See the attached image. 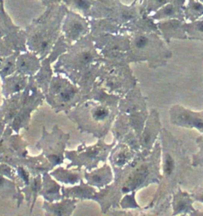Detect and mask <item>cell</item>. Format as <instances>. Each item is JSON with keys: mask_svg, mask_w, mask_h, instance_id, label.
<instances>
[{"mask_svg": "<svg viewBox=\"0 0 203 216\" xmlns=\"http://www.w3.org/2000/svg\"><path fill=\"white\" fill-rule=\"evenodd\" d=\"M80 114L86 115V122L81 123L85 129H91L93 133L102 135V125L106 123L110 117V111L102 103L88 102L80 108Z\"/></svg>", "mask_w": 203, "mask_h": 216, "instance_id": "obj_1", "label": "cell"}, {"mask_svg": "<svg viewBox=\"0 0 203 216\" xmlns=\"http://www.w3.org/2000/svg\"><path fill=\"white\" fill-rule=\"evenodd\" d=\"M51 91L54 93V102L60 107L70 104L78 94V89L64 79H56L52 84Z\"/></svg>", "mask_w": 203, "mask_h": 216, "instance_id": "obj_2", "label": "cell"}, {"mask_svg": "<svg viewBox=\"0 0 203 216\" xmlns=\"http://www.w3.org/2000/svg\"><path fill=\"white\" fill-rule=\"evenodd\" d=\"M107 176L108 173L106 172V168H101L100 169L91 172V173L86 174V177L88 182L91 184L97 186V187H102L104 184H106L107 182Z\"/></svg>", "mask_w": 203, "mask_h": 216, "instance_id": "obj_3", "label": "cell"}, {"mask_svg": "<svg viewBox=\"0 0 203 216\" xmlns=\"http://www.w3.org/2000/svg\"><path fill=\"white\" fill-rule=\"evenodd\" d=\"M86 26L79 19H73L68 23L67 27V34L71 40L78 38L86 30Z\"/></svg>", "mask_w": 203, "mask_h": 216, "instance_id": "obj_4", "label": "cell"}, {"mask_svg": "<svg viewBox=\"0 0 203 216\" xmlns=\"http://www.w3.org/2000/svg\"><path fill=\"white\" fill-rule=\"evenodd\" d=\"M60 187L58 184H56L55 182H53L52 180H50L49 177H48V180L45 181L44 186V195L46 199L49 198V200H53V199H59L60 197Z\"/></svg>", "mask_w": 203, "mask_h": 216, "instance_id": "obj_5", "label": "cell"}, {"mask_svg": "<svg viewBox=\"0 0 203 216\" xmlns=\"http://www.w3.org/2000/svg\"><path fill=\"white\" fill-rule=\"evenodd\" d=\"M53 176H54L58 181L68 184H75L80 179L77 173H73L71 172H68L63 169H58L55 172H53Z\"/></svg>", "mask_w": 203, "mask_h": 216, "instance_id": "obj_6", "label": "cell"}, {"mask_svg": "<svg viewBox=\"0 0 203 216\" xmlns=\"http://www.w3.org/2000/svg\"><path fill=\"white\" fill-rule=\"evenodd\" d=\"M75 201L70 202L69 200H67L61 203H56L54 206L49 205V208H47V210H50V211H53V214H56V215L69 214V213H68V211H71V210L74 209V206L72 207Z\"/></svg>", "mask_w": 203, "mask_h": 216, "instance_id": "obj_7", "label": "cell"}, {"mask_svg": "<svg viewBox=\"0 0 203 216\" xmlns=\"http://www.w3.org/2000/svg\"><path fill=\"white\" fill-rule=\"evenodd\" d=\"M148 42V38L144 37V36H141L139 38H137L136 41H135V45L138 49H143L147 45Z\"/></svg>", "mask_w": 203, "mask_h": 216, "instance_id": "obj_8", "label": "cell"}, {"mask_svg": "<svg viewBox=\"0 0 203 216\" xmlns=\"http://www.w3.org/2000/svg\"><path fill=\"white\" fill-rule=\"evenodd\" d=\"M173 160L170 156L167 157V160H166V165H165V172L168 174H171L173 169Z\"/></svg>", "mask_w": 203, "mask_h": 216, "instance_id": "obj_9", "label": "cell"}, {"mask_svg": "<svg viewBox=\"0 0 203 216\" xmlns=\"http://www.w3.org/2000/svg\"><path fill=\"white\" fill-rule=\"evenodd\" d=\"M126 155H125V154H118V155H117V156L114 157V162L117 165H119V166H121V165H122L125 164V162H126Z\"/></svg>", "mask_w": 203, "mask_h": 216, "instance_id": "obj_10", "label": "cell"}, {"mask_svg": "<svg viewBox=\"0 0 203 216\" xmlns=\"http://www.w3.org/2000/svg\"><path fill=\"white\" fill-rule=\"evenodd\" d=\"M174 13V7L172 6H168L167 7H165L164 9V14L166 15H171Z\"/></svg>", "mask_w": 203, "mask_h": 216, "instance_id": "obj_11", "label": "cell"}, {"mask_svg": "<svg viewBox=\"0 0 203 216\" xmlns=\"http://www.w3.org/2000/svg\"><path fill=\"white\" fill-rule=\"evenodd\" d=\"M194 9L197 10V11H201V10L202 9V7H201V5H200L199 3H194Z\"/></svg>", "mask_w": 203, "mask_h": 216, "instance_id": "obj_12", "label": "cell"}, {"mask_svg": "<svg viewBox=\"0 0 203 216\" xmlns=\"http://www.w3.org/2000/svg\"><path fill=\"white\" fill-rule=\"evenodd\" d=\"M166 0H157V2H158L159 4H162V3H163Z\"/></svg>", "mask_w": 203, "mask_h": 216, "instance_id": "obj_13", "label": "cell"}]
</instances>
